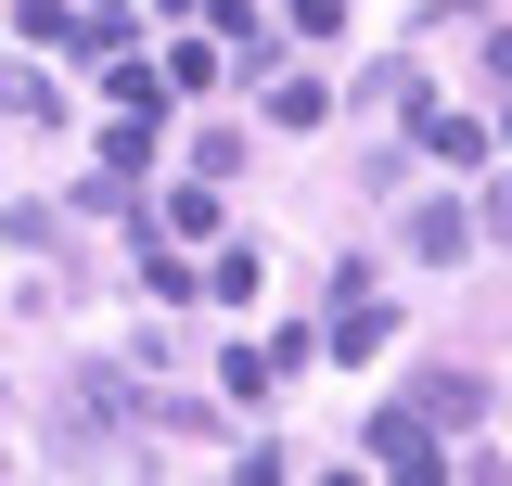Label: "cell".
I'll use <instances>...</instances> for the list:
<instances>
[{"instance_id":"2e32d148","label":"cell","mask_w":512,"mask_h":486,"mask_svg":"<svg viewBox=\"0 0 512 486\" xmlns=\"http://www.w3.org/2000/svg\"><path fill=\"white\" fill-rule=\"evenodd\" d=\"M90 13H128V0H90Z\"/></svg>"},{"instance_id":"7a4b0ae2","label":"cell","mask_w":512,"mask_h":486,"mask_svg":"<svg viewBox=\"0 0 512 486\" xmlns=\"http://www.w3.org/2000/svg\"><path fill=\"white\" fill-rule=\"evenodd\" d=\"M359 448H372L384 474H410V486L448 474V448H436V423H423V410H372V435H359Z\"/></svg>"},{"instance_id":"8fae6325","label":"cell","mask_w":512,"mask_h":486,"mask_svg":"<svg viewBox=\"0 0 512 486\" xmlns=\"http://www.w3.org/2000/svg\"><path fill=\"white\" fill-rule=\"evenodd\" d=\"M0 116L39 128V116H52V77H39V64H0Z\"/></svg>"},{"instance_id":"52a82bcc","label":"cell","mask_w":512,"mask_h":486,"mask_svg":"<svg viewBox=\"0 0 512 486\" xmlns=\"http://www.w3.org/2000/svg\"><path fill=\"white\" fill-rule=\"evenodd\" d=\"M410 103H423V64H410V52H384L372 77H359V116H410Z\"/></svg>"},{"instance_id":"9c48e42d","label":"cell","mask_w":512,"mask_h":486,"mask_svg":"<svg viewBox=\"0 0 512 486\" xmlns=\"http://www.w3.org/2000/svg\"><path fill=\"white\" fill-rule=\"evenodd\" d=\"M474 410H487L474 371H423V423H474Z\"/></svg>"},{"instance_id":"6da1fadb","label":"cell","mask_w":512,"mask_h":486,"mask_svg":"<svg viewBox=\"0 0 512 486\" xmlns=\"http://www.w3.org/2000/svg\"><path fill=\"white\" fill-rule=\"evenodd\" d=\"M116 423H128V371H64L52 384V435L64 448H103Z\"/></svg>"},{"instance_id":"4fadbf2b","label":"cell","mask_w":512,"mask_h":486,"mask_svg":"<svg viewBox=\"0 0 512 486\" xmlns=\"http://www.w3.org/2000/svg\"><path fill=\"white\" fill-rule=\"evenodd\" d=\"M141 295H154V307H180V295H205V282H192L180 256H154V243H141Z\"/></svg>"},{"instance_id":"277c9868","label":"cell","mask_w":512,"mask_h":486,"mask_svg":"<svg viewBox=\"0 0 512 486\" xmlns=\"http://www.w3.org/2000/svg\"><path fill=\"white\" fill-rule=\"evenodd\" d=\"M333 307H346V320H333V333H320V346H333V359H372L384 333H397V307H384L372 282H346V295H333Z\"/></svg>"},{"instance_id":"30bf717a","label":"cell","mask_w":512,"mask_h":486,"mask_svg":"<svg viewBox=\"0 0 512 486\" xmlns=\"http://www.w3.org/2000/svg\"><path fill=\"white\" fill-rule=\"evenodd\" d=\"M103 167H116V180H141V167H154V116H128V103H116V128H103Z\"/></svg>"},{"instance_id":"ba28073f","label":"cell","mask_w":512,"mask_h":486,"mask_svg":"<svg viewBox=\"0 0 512 486\" xmlns=\"http://www.w3.org/2000/svg\"><path fill=\"white\" fill-rule=\"evenodd\" d=\"M103 90H116L128 116H167V77H154L141 52H103Z\"/></svg>"},{"instance_id":"5b68a950","label":"cell","mask_w":512,"mask_h":486,"mask_svg":"<svg viewBox=\"0 0 512 486\" xmlns=\"http://www.w3.org/2000/svg\"><path fill=\"white\" fill-rule=\"evenodd\" d=\"M410 256H436V269H461V256H474V205H410Z\"/></svg>"},{"instance_id":"9a60e30c","label":"cell","mask_w":512,"mask_h":486,"mask_svg":"<svg viewBox=\"0 0 512 486\" xmlns=\"http://www.w3.org/2000/svg\"><path fill=\"white\" fill-rule=\"evenodd\" d=\"M487 231H500V243H512V180H500V192H487Z\"/></svg>"},{"instance_id":"5bb4252c","label":"cell","mask_w":512,"mask_h":486,"mask_svg":"<svg viewBox=\"0 0 512 486\" xmlns=\"http://www.w3.org/2000/svg\"><path fill=\"white\" fill-rule=\"evenodd\" d=\"M205 295H218V307H256V243H244V256H218V269H205Z\"/></svg>"},{"instance_id":"3957f363","label":"cell","mask_w":512,"mask_h":486,"mask_svg":"<svg viewBox=\"0 0 512 486\" xmlns=\"http://www.w3.org/2000/svg\"><path fill=\"white\" fill-rule=\"evenodd\" d=\"M410 141H423L436 167H487V128L461 116V103H410Z\"/></svg>"},{"instance_id":"8992f818","label":"cell","mask_w":512,"mask_h":486,"mask_svg":"<svg viewBox=\"0 0 512 486\" xmlns=\"http://www.w3.org/2000/svg\"><path fill=\"white\" fill-rule=\"evenodd\" d=\"M218 39H231V64H244V77H269V64H282V26H269L256 0H218Z\"/></svg>"},{"instance_id":"7c38bea8","label":"cell","mask_w":512,"mask_h":486,"mask_svg":"<svg viewBox=\"0 0 512 486\" xmlns=\"http://www.w3.org/2000/svg\"><path fill=\"white\" fill-rule=\"evenodd\" d=\"M167 231H180V243L218 231V180H180V192H167Z\"/></svg>"}]
</instances>
